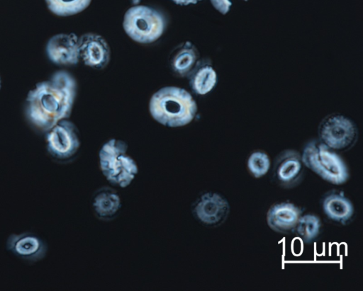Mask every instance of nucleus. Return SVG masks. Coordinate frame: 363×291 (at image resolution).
Segmentation results:
<instances>
[{"mask_svg":"<svg viewBox=\"0 0 363 291\" xmlns=\"http://www.w3.org/2000/svg\"><path fill=\"white\" fill-rule=\"evenodd\" d=\"M77 84L65 70L53 72L28 92L24 112L29 123L45 133L59 121L68 119L77 96Z\"/></svg>","mask_w":363,"mask_h":291,"instance_id":"obj_1","label":"nucleus"},{"mask_svg":"<svg viewBox=\"0 0 363 291\" xmlns=\"http://www.w3.org/2000/svg\"><path fill=\"white\" fill-rule=\"evenodd\" d=\"M149 110L157 122L167 127H177L193 120L197 112V105L186 90L177 86H165L152 96Z\"/></svg>","mask_w":363,"mask_h":291,"instance_id":"obj_2","label":"nucleus"},{"mask_svg":"<svg viewBox=\"0 0 363 291\" xmlns=\"http://www.w3.org/2000/svg\"><path fill=\"white\" fill-rule=\"evenodd\" d=\"M128 150L125 142L113 138L106 142L99 152L101 172L113 187H128L138 173V165Z\"/></svg>","mask_w":363,"mask_h":291,"instance_id":"obj_3","label":"nucleus"},{"mask_svg":"<svg viewBox=\"0 0 363 291\" xmlns=\"http://www.w3.org/2000/svg\"><path fill=\"white\" fill-rule=\"evenodd\" d=\"M301 155L306 169L330 184L342 186L350 177L349 168L343 158L318 139L308 141L303 147Z\"/></svg>","mask_w":363,"mask_h":291,"instance_id":"obj_4","label":"nucleus"},{"mask_svg":"<svg viewBox=\"0 0 363 291\" xmlns=\"http://www.w3.org/2000/svg\"><path fill=\"white\" fill-rule=\"evenodd\" d=\"M165 25V18L160 11L143 5L128 9L123 21L125 33L134 41L143 44L157 40L163 34Z\"/></svg>","mask_w":363,"mask_h":291,"instance_id":"obj_5","label":"nucleus"},{"mask_svg":"<svg viewBox=\"0 0 363 291\" xmlns=\"http://www.w3.org/2000/svg\"><path fill=\"white\" fill-rule=\"evenodd\" d=\"M359 131L356 124L340 113L325 116L318 127V139L338 153L350 150L357 144Z\"/></svg>","mask_w":363,"mask_h":291,"instance_id":"obj_6","label":"nucleus"},{"mask_svg":"<svg viewBox=\"0 0 363 291\" xmlns=\"http://www.w3.org/2000/svg\"><path fill=\"white\" fill-rule=\"evenodd\" d=\"M45 135L48 155L55 161L66 163L74 159L81 147L80 135L75 124L64 119L56 123Z\"/></svg>","mask_w":363,"mask_h":291,"instance_id":"obj_7","label":"nucleus"},{"mask_svg":"<svg viewBox=\"0 0 363 291\" xmlns=\"http://www.w3.org/2000/svg\"><path fill=\"white\" fill-rule=\"evenodd\" d=\"M194 219L201 225L216 228L228 219L230 206L228 199L220 193L208 190L200 193L191 206Z\"/></svg>","mask_w":363,"mask_h":291,"instance_id":"obj_8","label":"nucleus"},{"mask_svg":"<svg viewBox=\"0 0 363 291\" xmlns=\"http://www.w3.org/2000/svg\"><path fill=\"white\" fill-rule=\"evenodd\" d=\"M269 172L271 181L281 188L298 186L306 173L301 153L292 149L281 151L275 156Z\"/></svg>","mask_w":363,"mask_h":291,"instance_id":"obj_9","label":"nucleus"},{"mask_svg":"<svg viewBox=\"0 0 363 291\" xmlns=\"http://www.w3.org/2000/svg\"><path fill=\"white\" fill-rule=\"evenodd\" d=\"M320 208L325 219L337 226H347L355 217V208L345 192L332 189L325 192L320 200Z\"/></svg>","mask_w":363,"mask_h":291,"instance_id":"obj_10","label":"nucleus"},{"mask_svg":"<svg viewBox=\"0 0 363 291\" xmlns=\"http://www.w3.org/2000/svg\"><path fill=\"white\" fill-rule=\"evenodd\" d=\"M6 247L16 257L32 263L43 260L48 250L45 241L30 232L10 234Z\"/></svg>","mask_w":363,"mask_h":291,"instance_id":"obj_11","label":"nucleus"},{"mask_svg":"<svg viewBox=\"0 0 363 291\" xmlns=\"http://www.w3.org/2000/svg\"><path fill=\"white\" fill-rule=\"evenodd\" d=\"M74 33H58L51 36L45 45L49 60L58 66H73L79 62V43Z\"/></svg>","mask_w":363,"mask_h":291,"instance_id":"obj_12","label":"nucleus"},{"mask_svg":"<svg viewBox=\"0 0 363 291\" xmlns=\"http://www.w3.org/2000/svg\"><path fill=\"white\" fill-rule=\"evenodd\" d=\"M79 59L88 67L96 69L105 68L111 59V49L101 35L87 33L78 39Z\"/></svg>","mask_w":363,"mask_h":291,"instance_id":"obj_13","label":"nucleus"},{"mask_svg":"<svg viewBox=\"0 0 363 291\" xmlns=\"http://www.w3.org/2000/svg\"><path fill=\"white\" fill-rule=\"evenodd\" d=\"M303 213L301 207L293 202H277L267 210V224L270 229L277 234H289L294 233Z\"/></svg>","mask_w":363,"mask_h":291,"instance_id":"obj_14","label":"nucleus"},{"mask_svg":"<svg viewBox=\"0 0 363 291\" xmlns=\"http://www.w3.org/2000/svg\"><path fill=\"white\" fill-rule=\"evenodd\" d=\"M91 207L97 218L108 221L119 213L122 207V199L114 188L104 186L97 189L92 195Z\"/></svg>","mask_w":363,"mask_h":291,"instance_id":"obj_15","label":"nucleus"},{"mask_svg":"<svg viewBox=\"0 0 363 291\" xmlns=\"http://www.w3.org/2000/svg\"><path fill=\"white\" fill-rule=\"evenodd\" d=\"M192 91L197 95L211 92L217 84V74L208 59H201L187 76Z\"/></svg>","mask_w":363,"mask_h":291,"instance_id":"obj_16","label":"nucleus"},{"mask_svg":"<svg viewBox=\"0 0 363 291\" xmlns=\"http://www.w3.org/2000/svg\"><path fill=\"white\" fill-rule=\"evenodd\" d=\"M199 58V54L196 46L186 41L173 50L169 57V65L177 76L185 77L194 67Z\"/></svg>","mask_w":363,"mask_h":291,"instance_id":"obj_17","label":"nucleus"},{"mask_svg":"<svg viewBox=\"0 0 363 291\" xmlns=\"http://www.w3.org/2000/svg\"><path fill=\"white\" fill-rule=\"evenodd\" d=\"M323 232V222L315 213H303L294 233L306 244H311L320 238Z\"/></svg>","mask_w":363,"mask_h":291,"instance_id":"obj_18","label":"nucleus"},{"mask_svg":"<svg viewBox=\"0 0 363 291\" xmlns=\"http://www.w3.org/2000/svg\"><path fill=\"white\" fill-rule=\"evenodd\" d=\"M49 11L58 16H70L86 9L91 0H45Z\"/></svg>","mask_w":363,"mask_h":291,"instance_id":"obj_19","label":"nucleus"},{"mask_svg":"<svg viewBox=\"0 0 363 291\" xmlns=\"http://www.w3.org/2000/svg\"><path fill=\"white\" fill-rule=\"evenodd\" d=\"M246 167L248 173L255 178H261L269 173L272 161L269 154L262 150H255L247 156Z\"/></svg>","mask_w":363,"mask_h":291,"instance_id":"obj_20","label":"nucleus"},{"mask_svg":"<svg viewBox=\"0 0 363 291\" xmlns=\"http://www.w3.org/2000/svg\"><path fill=\"white\" fill-rule=\"evenodd\" d=\"M247 1V0H244ZM213 6L220 13L225 15L230 9L233 0H211Z\"/></svg>","mask_w":363,"mask_h":291,"instance_id":"obj_21","label":"nucleus"},{"mask_svg":"<svg viewBox=\"0 0 363 291\" xmlns=\"http://www.w3.org/2000/svg\"><path fill=\"white\" fill-rule=\"evenodd\" d=\"M172 1L179 5L187 6L189 4H195L202 0H172Z\"/></svg>","mask_w":363,"mask_h":291,"instance_id":"obj_22","label":"nucleus"},{"mask_svg":"<svg viewBox=\"0 0 363 291\" xmlns=\"http://www.w3.org/2000/svg\"><path fill=\"white\" fill-rule=\"evenodd\" d=\"M140 1V0H132V3L133 4H138Z\"/></svg>","mask_w":363,"mask_h":291,"instance_id":"obj_23","label":"nucleus"},{"mask_svg":"<svg viewBox=\"0 0 363 291\" xmlns=\"http://www.w3.org/2000/svg\"><path fill=\"white\" fill-rule=\"evenodd\" d=\"M1 83H2V81H1V76H0V90L1 89Z\"/></svg>","mask_w":363,"mask_h":291,"instance_id":"obj_24","label":"nucleus"}]
</instances>
